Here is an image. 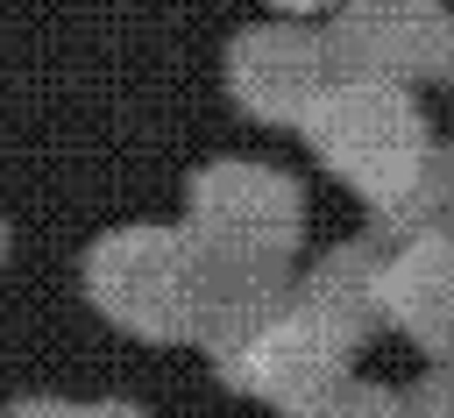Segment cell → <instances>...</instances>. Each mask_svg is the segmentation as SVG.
I'll list each match as a JSON object with an SVG mask.
<instances>
[{"label": "cell", "instance_id": "obj_1", "mask_svg": "<svg viewBox=\"0 0 454 418\" xmlns=\"http://www.w3.org/2000/svg\"><path fill=\"white\" fill-rule=\"evenodd\" d=\"M305 142L362 205H376V227H433L454 198L433 128L404 85L333 78L326 99L305 113Z\"/></svg>", "mask_w": 454, "mask_h": 418}, {"label": "cell", "instance_id": "obj_2", "mask_svg": "<svg viewBox=\"0 0 454 418\" xmlns=\"http://www.w3.org/2000/svg\"><path fill=\"white\" fill-rule=\"evenodd\" d=\"M362 326L348 312H333L326 298H312L305 283H284L277 298H262L255 312L227 319L206 354L220 368L227 390L262 397L291 418H312L333 390H348V354H355Z\"/></svg>", "mask_w": 454, "mask_h": 418}, {"label": "cell", "instance_id": "obj_3", "mask_svg": "<svg viewBox=\"0 0 454 418\" xmlns=\"http://www.w3.org/2000/svg\"><path fill=\"white\" fill-rule=\"evenodd\" d=\"M85 298L135 340H199L206 333V248L192 227L135 220L85 248Z\"/></svg>", "mask_w": 454, "mask_h": 418}, {"label": "cell", "instance_id": "obj_4", "mask_svg": "<svg viewBox=\"0 0 454 418\" xmlns=\"http://www.w3.org/2000/svg\"><path fill=\"white\" fill-rule=\"evenodd\" d=\"M184 227L220 262L291 269V248L305 234V191L262 156H213L184 184Z\"/></svg>", "mask_w": 454, "mask_h": 418}, {"label": "cell", "instance_id": "obj_5", "mask_svg": "<svg viewBox=\"0 0 454 418\" xmlns=\"http://www.w3.org/2000/svg\"><path fill=\"white\" fill-rule=\"evenodd\" d=\"M326 85H333V57H326V35L305 21H255L227 43V92L248 120L305 128Z\"/></svg>", "mask_w": 454, "mask_h": 418}, {"label": "cell", "instance_id": "obj_6", "mask_svg": "<svg viewBox=\"0 0 454 418\" xmlns=\"http://www.w3.org/2000/svg\"><path fill=\"white\" fill-rule=\"evenodd\" d=\"M376 319L411 333L426 354H454V220L376 227Z\"/></svg>", "mask_w": 454, "mask_h": 418}, {"label": "cell", "instance_id": "obj_7", "mask_svg": "<svg viewBox=\"0 0 454 418\" xmlns=\"http://www.w3.org/2000/svg\"><path fill=\"white\" fill-rule=\"evenodd\" d=\"M326 57H333V78H383V85L454 71V14L411 7V0L404 7H340L326 21Z\"/></svg>", "mask_w": 454, "mask_h": 418}, {"label": "cell", "instance_id": "obj_8", "mask_svg": "<svg viewBox=\"0 0 454 418\" xmlns=\"http://www.w3.org/2000/svg\"><path fill=\"white\" fill-rule=\"evenodd\" d=\"M312 418H411V404H404L397 390H383V383H348V390H333Z\"/></svg>", "mask_w": 454, "mask_h": 418}, {"label": "cell", "instance_id": "obj_9", "mask_svg": "<svg viewBox=\"0 0 454 418\" xmlns=\"http://www.w3.org/2000/svg\"><path fill=\"white\" fill-rule=\"evenodd\" d=\"M7 418H142V411L121 404V397H99V404H78V397H21V404H7Z\"/></svg>", "mask_w": 454, "mask_h": 418}, {"label": "cell", "instance_id": "obj_10", "mask_svg": "<svg viewBox=\"0 0 454 418\" xmlns=\"http://www.w3.org/2000/svg\"><path fill=\"white\" fill-rule=\"evenodd\" d=\"M411 418H454V368H440V375H426L411 397Z\"/></svg>", "mask_w": 454, "mask_h": 418}, {"label": "cell", "instance_id": "obj_11", "mask_svg": "<svg viewBox=\"0 0 454 418\" xmlns=\"http://www.w3.org/2000/svg\"><path fill=\"white\" fill-rule=\"evenodd\" d=\"M0 262H7V220H0Z\"/></svg>", "mask_w": 454, "mask_h": 418}, {"label": "cell", "instance_id": "obj_12", "mask_svg": "<svg viewBox=\"0 0 454 418\" xmlns=\"http://www.w3.org/2000/svg\"><path fill=\"white\" fill-rule=\"evenodd\" d=\"M447 184H454V163H447Z\"/></svg>", "mask_w": 454, "mask_h": 418}]
</instances>
